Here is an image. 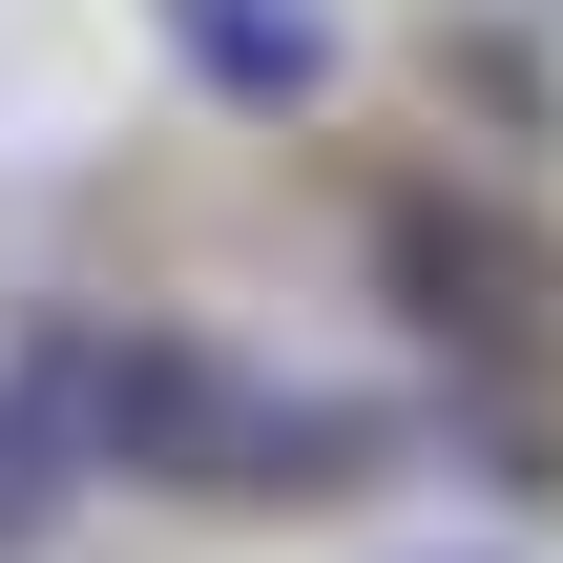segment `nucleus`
Instances as JSON below:
<instances>
[{
    "label": "nucleus",
    "mask_w": 563,
    "mask_h": 563,
    "mask_svg": "<svg viewBox=\"0 0 563 563\" xmlns=\"http://www.w3.org/2000/svg\"><path fill=\"white\" fill-rule=\"evenodd\" d=\"M188 42H209L230 84H313V63H334V42H313V0H292V21H272V0H188Z\"/></svg>",
    "instance_id": "f03ea898"
},
{
    "label": "nucleus",
    "mask_w": 563,
    "mask_h": 563,
    "mask_svg": "<svg viewBox=\"0 0 563 563\" xmlns=\"http://www.w3.org/2000/svg\"><path fill=\"white\" fill-rule=\"evenodd\" d=\"M63 481H84V460H63V439H42V397H0V543H21V522H42V501H63Z\"/></svg>",
    "instance_id": "7ed1b4c3"
},
{
    "label": "nucleus",
    "mask_w": 563,
    "mask_h": 563,
    "mask_svg": "<svg viewBox=\"0 0 563 563\" xmlns=\"http://www.w3.org/2000/svg\"><path fill=\"white\" fill-rule=\"evenodd\" d=\"M42 439L63 460H125V481H209V501H272L292 460H334L355 418H313V397H251L230 355H188V334H63L42 376Z\"/></svg>",
    "instance_id": "f257e3e1"
}]
</instances>
